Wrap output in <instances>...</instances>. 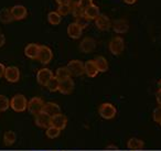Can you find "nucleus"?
<instances>
[{
    "instance_id": "obj_1",
    "label": "nucleus",
    "mask_w": 161,
    "mask_h": 151,
    "mask_svg": "<svg viewBox=\"0 0 161 151\" xmlns=\"http://www.w3.org/2000/svg\"><path fill=\"white\" fill-rule=\"evenodd\" d=\"M10 107L12 110L17 113H22L28 109V100L25 95L22 94H17L10 99Z\"/></svg>"
},
{
    "instance_id": "obj_2",
    "label": "nucleus",
    "mask_w": 161,
    "mask_h": 151,
    "mask_svg": "<svg viewBox=\"0 0 161 151\" xmlns=\"http://www.w3.org/2000/svg\"><path fill=\"white\" fill-rule=\"evenodd\" d=\"M98 114L102 118L109 120L116 117L117 108L113 104H110V103H104V104H102L101 106H99Z\"/></svg>"
},
{
    "instance_id": "obj_3",
    "label": "nucleus",
    "mask_w": 161,
    "mask_h": 151,
    "mask_svg": "<svg viewBox=\"0 0 161 151\" xmlns=\"http://www.w3.org/2000/svg\"><path fill=\"white\" fill-rule=\"evenodd\" d=\"M67 70H69L71 76L74 77H78L85 74V69H84V63L80 60H72L67 63L66 65Z\"/></svg>"
},
{
    "instance_id": "obj_4",
    "label": "nucleus",
    "mask_w": 161,
    "mask_h": 151,
    "mask_svg": "<svg viewBox=\"0 0 161 151\" xmlns=\"http://www.w3.org/2000/svg\"><path fill=\"white\" fill-rule=\"evenodd\" d=\"M108 48H109V51L113 55H120L125 50V41L121 36H114L109 41Z\"/></svg>"
},
{
    "instance_id": "obj_5",
    "label": "nucleus",
    "mask_w": 161,
    "mask_h": 151,
    "mask_svg": "<svg viewBox=\"0 0 161 151\" xmlns=\"http://www.w3.org/2000/svg\"><path fill=\"white\" fill-rule=\"evenodd\" d=\"M43 106H44V102L40 97H32L28 102V110H29L30 114L34 116L42 113Z\"/></svg>"
},
{
    "instance_id": "obj_6",
    "label": "nucleus",
    "mask_w": 161,
    "mask_h": 151,
    "mask_svg": "<svg viewBox=\"0 0 161 151\" xmlns=\"http://www.w3.org/2000/svg\"><path fill=\"white\" fill-rule=\"evenodd\" d=\"M53 59V52L47 45H40V52L38 55V61L43 65L49 64Z\"/></svg>"
},
{
    "instance_id": "obj_7",
    "label": "nucleus",
    "mask_w": 161,
    "mask_h": 151,
    "mask_svg": "<svg viewBox=\"0 0 161 151\" xmlns=\"http://www.w3.org/2000/svg\"><path fill=\"white\" fill-rule=\"evenodd\" d=\"M52 77H54V75L53 72L50 69H45L44 67V69L39 70L38 73H36V81H38V83L41 86H47V84Z\"/></svg>"
},
{
    "instance_id": "obj_8",
    "label": "nucleus",
    "mask_w": 161,
    "mask_h": 151,
    "mask_svg": "<svg viewBox=\"0 0 161 151\" xmlns=\"http://www.w3.org/2000/svg\"><path fill=\"white\" fill-rule=\"evenodd\" d=\"M96 49V41L91 36H86L80 43V50L83 53H92Z\"/></svg>"
},
{
    "instance_id": "obj_9",
    "label": "nucleus",
    "mask_w": 161,
    "mask_h": 151,
    "mask_svg": "<svg viewBox=\"0 0 161 151\" xmlns=\"http://www.w3.org/2000/svg\"><path fill=\"white\" fill-rule=\"evenodd\" d=\"M3 77L9 83H17L20 80V71H19V69L17 66H8L6 67Z\"/></svg>"
},
{
    "instance_id": "obj_10",
    "label": "nucleus",
    "mask_w": 161,
    "mask_h": 151,
    "mask_svg": "<svg viewBox=\"0 0 161 151\" xmlns=\"http://www.w3.org/2000/svg\"><path fill=\"white\" fill-rule=\"evenodd\" d=\"M11 11V14H12V18L14 20L16 21H20V20H23V19L27 18L28 16V10L25 6L22 5H16L10 9Z\"/></svg>"
},
{
    "instance_id": "obj_11",
    "label": "nucleus",
    "mask_w": 161,
    "mask_h": 151,
    "mask_svg": "<svg viewBox=\"0 0 161 151\" xmlns=\"http://www.w3.org/2000/svg\"><path fill=\"white\" fill-rule=\"evenodd\" d=\"M66 125H67V118L64 114L60 113L51 117V126L55 127V128L60 129V130L65 129Z\"/></svg>"
},
{
    "instance_id": "obj_12",
    "label": "nucleus",
    "mask_w": 161,
    "mask_h": 151,
    "mask_svg": "<svg viewBox=\"0 0 161 151\" xmlns=\"http://www.w3.org/2000/svg\"><path fill=\"white\" fill-rule=\"evenodd\" d=\"M95 25H96L97 29L101 31H108L112 28V22H110L109 18L105 14H99L95 19Z\"/></svg>"
},
{
    "instance_id": "obj_13",
    "label": "nucleus",
    "mask_w": 161,
    "mask_h": 151,
    "mask_svg": "<svg viewBox=\"0 0 161 151\" xmlns=\"http://www.w3.org/2000/svg\"><path fill=\"white\" fill-rule=\"evenodd\" d=\"M83 34V28L80 27V25H77L76 22H72L67 27V36L71 39H74V40H77L82 36Z\"/></svg>"
},
{
    "instance_id": "obj_14",
    "label": "nucleus",
    "mask_w": 161,
    "mask_h": 151,
    "mask_svg": "<svg viewBox=\"0 0 161 151\" xmlns=\"http://www.w3.org/2000/svg\"><path fill=\"white\" fill-rule=\"evenodd\" d=\"M39 52H40V45L36 43H29L25 48V55L31 60H38Z\"/></svg>"
},
{
    "instance_id": "obj_15",
    "label": "nucleus",
    "mask_w": 161,
    "mask_h": 151,
    "mask_svg": "<svg viewBox=\"0 0 161 151\" xmlns=\"http://www.w3.org/2000/svg\"><path fill=\"white\" fill-rule=\"evenodd\" d=\"M112 28L116 33L123 34L129 30V23L125 19H118V20L114 21V23L112 25Z\"/></svg>"
},
{
    "instance_id": "obj_16",
    "label": "nucleus",
    "mask_w": 161,
    "mask_h": 151,
    "mask_svg": "<svg viewBox=\"0 0 161 151\" xmlns=\"http://www.w3.org/2000/svg\"><path fill=\"white\" fill-rule=\"evenodd\" d=\"M73 91H74V82L71 77L60 82L58 92H60L61 94H63V95H69V94L73 93Z\"/></svg>"
},
{
    "instance_id": "obj_17",
    "label": "nucleus",
    "mask_w": 161,
    "mask_h": 151,
    "mask_svg": "<svg viewBox=\"0 0 161 151\" xmlns=\"http://www.w3.org/2000/svg\"><path fill=\"white\" fill-rule=\"evenodd\" d=\"M42 113L45 114V115H47V116H50V117H52V116L56 115V114H60L61 108L58 104H55V103H52V102L44 103Z\"/></svg>"
},
{
    "instance_id": "obj_18",
    "label": "nucleus",
    "mask_w": 161,
    "mask_h": 151,
    "mask_svg": "<svg viewBox=\"0 0 161 151\" xmlns=\"http://www.w3.org/2000/svg\"><path fill=\"white\" fill-rule=\"evenodd\" d=\"M34 122H36V125L38 127H40V128H49L50 126H51V117L47 115H45V114L41 113L39 114V115L36 116V118H34Z\"/></svg>"
},
{
    "instance_id": "obj_19",
    "label": "nucleus",
    "mask_w": 161,
    "mask_h": 151,
    "mask_svg": "<svg viewBox=\"0 0 161 151\" xmlns=\"http://www.w3.org/2000/svg\"><path fill=\"white\" fill-rule=\"evenodd\" d=\"M84 69H85V74L88 77H95V76L99 73L94 60L86 61V62L84 63Z\"/></svg>"
},
{
    "instance_id": "obj_20",
    "label": "nucleus",
    "mask_w": 161,
    "mask_h": 151,
    "mask_svg": "<svg viewBox=\"0 0 161 151\" xmlns=\"http://www.w3.org/2000/svg\"><path fill=\"white\" fill-rule=\"evenodd\" d=\"M99 14H99V8L95 5H92L91 7H88L87 9L84 10V16H85L88 20H95Z\"/></svg>"
},
{
    "instance_id": "obj_21",
    "label": "nucleus",
    "mask_w": 161,
    "mask_h": 151,
    "mask_svg": "<svg viewBox=\"0 0 161 151\" xmlns=\"http://www.w3.org/2000/svg\"><path fill=\"white\" fill-rule=\"evenodd\" d=\"M145 146V142L139 138H130L127 141V147L129 150H141Z\"/></svg>"
},
{
    "instance_id": "obj_22",
    "label": "nucleus",
    "mask_w": 161,
    "mask_h": 151,
    "mask_svg": "<svg viewBox=\"0 0 161 151\" xmlns=\"http://www.w3.org/2000/svg\"><path fill=\"white\" fill-rule=\"evenodd\" d=\"M12 21H14V18H12L10 9H8V8H3V9L0 10V22L8 25V23H11Z\"/></svg>"
},
{
    "instance_id": "obj_23",
    "label": "nucleus",
    "mask_w": 161,
    "mask_h": 151,
    "mask_svg": "<svg viewBox=\"0 0 161 151\" xmlns=\"http://www.w3.org/2000/svg\"><path fill=\"white\" fill-rule=\"evenodd\" d=\"M55 77L58 78L60 82H62V81H65L71 77V74H69L66 66H61L55 71Z\"/></svg>"
},
{
    "instance_id": "obj_24",
    "label": "nucleus",
    "mask_w": 161,
    "mask_h": 151,
    "mask_svg": "<svg viewBox=\"0 0 161 151\" xmlns=\"http://www.w3.org/2000/svg\"><path fill=\"white\" fill-rule=\"evenodd\" d=\"M16 140H17V136L14 131L8 130V131H6L5 135H3V143H5V146H7V147L12 146V144L16 142Z\"/></svg>"
},
{
    "instance_id": "obj_25",
    "label": "nucleus",
    "mask_w": 161,
    "mask_h": 151,
    "mask_svg": "<svg viewBox=\"0 0 161 151\" xmlns=\"http://www.w3.org/2000/svg\"><path fill=\"white\" fill-rule=\"evenodd\" d=\"M94 61H95V63H96L98 72L104 73V72H106L108 70V62L104 56H97V58H95Z\"/></svg>"
},
{
    "instance_id": "obj_26",
    "label": "nucleus",
    "mask_w": 161,
    "mask_h": 151,
    "mask_svg": "<svg viewBox=\"0 0 161 151\" xmlns=\"http://www.w3.org/2000/svg\"><path fill=\"white\" fill-rule=\"evenodd\" d=\"M71 12L75 19L84 16V9L80 6L78 1H75V3H71Z\"/></svg>"
},
{
    "instance_id": "obj_27",
    "label": "nucleus",
    "mask_w": 161,
    "mask_h": 151,
    "mask_svg": "<svg viewBox=\"0 0 161 151\" xmlns=\"http://www.w3.org/2000/svg\"><path fill=\"white\" fill-rule=\"evenodd\" d=\"M61 20H62V17L58 14V11H51L47 14V21H49L50 25H58L61 23Z\"/></svg>"
},
{
    "instance_id": "obj_28",
    "label": "nucleus",
    "mask_w": 161,
    "mask_h": 151,
    "mask_svg": "<svg viewBox=\"0 0 161 151\" xmlns=\"http://www.w3.org/2000/svg\"><path fill=\"white\" fill-rule=\"evenodd\" d=\"M45 87H47L50 92H52V93L58 92V88H60V81L54 76V77H52L51 80L49 81V83H47Z\"/></svg>"
},
{
    "instance_id": "obj_29",
    "label": "nucleus",
    "mask_w": 161,
    "mask_h": 151,
    "mask_svg": "<svg viewBox=\"0 0 161 151\" xmlns=\"http://www.w3.org/2000/svg\"><path fill=\"white\" fill-rule=\"evenodd\" d=\"M60 133H61L60 129L55 128L53 126H50L49 128H47V131H45V135L50 139H55V138H58L60 136Z\"/></svg>"
},
{
    "instance_id": "obj_30",
    "label": "nucleus",
    "mask_w": 161,
    "mask_h": 151,
    "mask_svg": "<svg viewBox=\"0 0 161 151\" xmlns=\"http://www.w3.org/2000/svg\"><path fill=\"white\" fill-rule=\"evenodd\" d=\"M10 107V100L7 96L0 95V113L6 111Z\"/></svg>"
},
{
    "instance_id": "obj_31",
    "label": "nucleus",
    "mask_w": 161,
    "mask_h": 151,
    "mask_svg": "<svg viewBox=\"0 0 161 151\" xmlns=\"http://www.w3.org/2000/svg\"><path fill=\"white\" fill-rule=\"evenodd\" d=\"M58 14L61 17H65L71 14V5H58Z\"/></svg>"
},
{
    "instance_id": "obj_32",
    "label": "nucleus",
    "mask_w": 161,
    "mask_h": 151,
    "mask_svg": "<svg viewBox=\"0 0 161 151\" xmlns=\"http://www.w3.org/2000/svg\"><path fill=\"white\" fill-rule=\"evenodd\" d=\"M152 118H153L154 122H157V124H161V106H160V105L153 109V113H152Z\"/></svg>"
},
{
    "instance_id": "obj_33",
    "label": "nucleus",
    "mask_w": 161,
    "mask_h": 151,
    "mask_svg": "<svg viewBox=\"0 0 161 151\" xmlns=\"http://www.w3.org/2000/svg\"><path fill=\"white\" fill-rule=\"evenodd\" d=\"M76 23H77V25H80V27L83 28H85L86 25H88V22H90V20H88L87 18H86L85 16H83V17H80V18H76V21H75Z\"/></svg>"
},
{
    "instance_id": "obj_34",
    "label": "nucleus",
    "mask_w": 161,
    "mask_h": 151,
    "mask_svg": "<svg viewBox=\"0 0 161 151\" xmlns=\"http://www.w3.org/2000/svg\"><path fill=\"white\" fill-rule=\"evenodd\" d=\"M78 3H80V6L83 8L84 10L87 9V8L91 7L92 5H94V3H93V0H78Z\"/></svg>"
},
{
    "instance_id": "obj_35",
    "label": "nucleus",
    "mask_w": 161,
    "mask_h": 151,
    "mask_svg": "<svg viewBox=\"0 0 161 151\" xmlns=\"http://www.w3.org/2000/svg\"><path fill=\"white\" fill-rule=\"evenodd\" d=\"M5 72H6V66L3 65V63L0 62V78L5 76Z\"/></svg>"
},
{
    "instance_id": "obj_36",
    "label": "nucleus",
    "mask_w": 161,
    "mask_h": 151,
    "mask_svg": "<svg viewBox=\"0 0 161 151\" xmlns=\"http://www.w3.org/2000/svg\"><path fill=\"white\" fill-rule=\"evenodd\" d=\"M156 99H157V103H158V105H160V106H161V91H160V89H158V91H157Z\"/></svg>"
},
{
    "instance_id": "obj_37",
    "label": "nucleus",
    "mask_w": 161,
    "mask_h": 151,
    "mask_svg": "<svg viewBox=\"0 0 161 151\" xmlns=\"http://www.w3.org/2000/svg\"><path fill=\"white\" fill-rule=\"evenodd\" d=\"M58 5H71L72 0H55Z\"/></svg>"
},
{
    "instance_id": "obj_38",
    "label": "nucleus",
    "mask_w": 161,
    "mask_h": 151,
    "mask_svg": "<svg viewBox=\"0 0 161 151\" xmlns=\"http://www.w3.org/2000/svg\"><path fill=\"white\" fill-rule=\"evenodd\" d=\"M6 43V36L3 33H0V48L3 47Z\"/></svg>"
},
{
    "instance_id": "obj_39",
    "label": "nucleus",
    "mask_w": 161,
    "mask_h": 151,
    "mask_svg": "<svg viewBox=\"0 0 161 151\" xmlns=\"http://www.w3.org/2000/svg\"><path fill=\"white\" fill-rule=\"evenodd\" d=\"M125 1V3H127V5H134V3H136L137 0H124Z\"/></svg>"
},
{
    "instance_id": "obj_40",
    "label": "nucleus",
    "mask_w": 161,
    "mask_h": 151,
    "mask_svg": "<svg viewBox=\"0 0 161 151\" xmlns=\"http://www.w3.org/2000/svg\"><path fill=\"white\" fill-rule=\"evenodd\" d=\"M157 85H158V89H160V91H161V78L158 81V84H157Z\"/></svg>"
},
{
    "instance_id": "obj_41",
    "label": "nucleus",
    "mask_w": 161,
    "mask_h": 151,
    "mask_svg": "<svg viewBox=\"0 0 161 151\" xmlns=\"http://www.w3.org/2000/svg\"><path fill=\"white\" fill-rule=\"evenodd\" d=\"M160 126H161V124H160Z\"/></svg>"
}]
</instances>
